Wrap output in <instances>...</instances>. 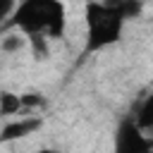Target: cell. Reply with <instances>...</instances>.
Returning <instances> with one entry per match:
<instances>
[{
  "label": "cell",
  "mask_w": 153,
  "mask_h": 153,
  "mask_svg": "<svg viewBox=\"0 0 153 153\" xmlns=\"http://www.w3.org/2000/svg\"><path fill=\"white\" fill-rule=\"evenodd\" d=\"M14 26L26 36L43 33L48 38H62L67 29V10L62 0H19L5 29Z\"/></svg>",
  "instance_id": "6da1fadb"
},
{
  "label": "cell",
  "mask_w": 153,
  "mask_h": 153,
  "mask_svg": "<svg viewBox=\"0 0 153 153\" xmlns=\"http://www.w3.org/2000/svg\"><path fill=\"white\" fill-rule=\"evenodd\" d=\"M84 22H86V38H84V55L100 53L110 45H115L122 38L127 19L105 5L103 0H88L84 7Z\"/></svg>",
  "instance_id": "7a4b0ae2"
},
{
  "label": "cell",
  "mask_w": 153,
  "mask_h": 153,
  "mask_svg": "<svg viewBox=\"0 0 153 153\" xmlns=\"http://www.w3.org/2000/svg\"><path fill=\"white\" fill-rule=\"evenodd\" d=\"M151 148H153V141L146 139L136 117L134 115L122 117L115 129V151L117 153H146Z\"/></svg>",
  "instance_id": "3957f363"
},
{
  "label": "cell",
  "mask_w": 153,
  "mask_h": 153,
  "mask_svg": "<svg viewBox=\"0 0 153 153\" xmlns=\"http://www.w3.org/2000/svg\"><path fill=\"white\" fill-rule=\"evenodd\" d=\"M43 127V120L38 115H29V117H19V120H10L2 124L0 131V143H10L14 139H24L29 134H36Z\"/></svg>",
  "instance_id": "277c9868"
},
{
  "label": "cell",
  "mask_w": 153,
  "mask_h": 153,
  "mask_svg": "<svg viewBox=\"0 0 153 153\" xmlns=\"http://www.w3.org/2000/svg\"><path fill=\"white\" fill-rule=\"evenodd\" d=\"M24 48H29V36L24 31H19V29L17 31H7L5 29V36L0 38V50L5 55H17Z\"/></svg>",
  "instance_id": "5b68a950"
},
{
  "label": "cell",
  "mask_w": 153,
  "mask_h": 153,
  "mask_svg": "<svg viewBox=\"0 0 153 153\" xmlns=\"http://www.w3.org/2000/svg\"><path fill=\"white\" fill-rule=\"evenodd\" d=\"M103 2L110 5L112 10H117L127 22L129 19H136L143 12V0H103Z\"/></svg>",
  "instance_id": "8992f818"
},
{
  "label": "cell",
  "mask_w": 153,
  "mask_h": 153,
  "mask_svg": "<svg viewBox=\"0 0 153 153\" xmlns=\"http://www.w3.org/2000/svg\"><path fill=\"white\" fill-rule=\"evenodd\" d=\"M134 117H136V122H139V127L143 131H151L153 129V93H148L139 103V108L134 110Z\"/></svg>",
  "instance_id": "52a82bcc"
},
{
  "label": "cell",
  "mask_w": 153,
  "mask_h": 153,
  "mask_svg": "<svg viewBox=\"0 0 153 153\" xmlns=\"http://www.w3.org/2000/svg\"><path fill=\"white\" fill-rule=\"evenodd\" d=\"M22 110H24V105H22V96L19 93H12V91H2L0 93V115L2 117L19 115Z\"/></svg>",
  "instance_id": "ba28073f"
},
{
  "label": "cell",
  "mask_w": 153,
  "mask_h": 153,
  "mask_svg": "<svg viewBox=\"0 0 153 153\" xmlns=\"http://www.w3.org/2000/svg\"><path fill=\"white\" fill-rule=\"evenodd\" d=\"M48 36H43V33H33V36H29V48H31V53H33V57L36 60H45L48 57Z\"/></svg>",
  "instance_id": "9c48e42d"
},
{
  "label": "cell",
  "mask_w": 153,
  "mask_h": 153,
  "mask_svg": "<svg viewBox=\"0 0 153 153\" xmlns=\"http://www.w3.org/2000/svg\"><path fill=\"white\" fill-rule=\"evenodd\" d=\"M22 105L26 112H33L38 108L45 105V96L43 93H36V91H29V93H22Z\"/></svg>",
  "instance_id": "30bf717a"
},
{
  "label": "cell",
  "mask_w": 153,
  "mask_h": 153,
  "mask_svg": "<svg viewBox=\"0 0 153 153\" xmlns=\"http://www.w3.org/2000/svg\"><path fill=\"white\" fill-rule=\"evenodd\" d=\"M17 0H2V10H0V17L2 19H10L12 14H14V10H17Z\"/></svg>",
  "instance_id": "8fae6325"
}]
</instances>
